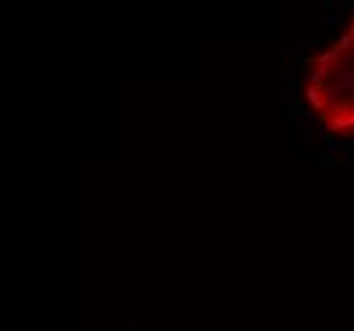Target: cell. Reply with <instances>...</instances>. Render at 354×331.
I'll list each match as a JSON object with an SVG mask.
<instances>
[{"label": "cell", "instance_id": "6da1fadb", "mask_svg": "<svg viewBox=\"0 0 354 331\" xmlns=\"http://www.w3.org/2000/svg\"><path fill=\"white\" fill-rule=\"evenodd\" d=\"M306 102L326 133L354 138V18L308 66Z\"/></svg>", "mask_w": 354, "mask_h": 331}]
</instances>
